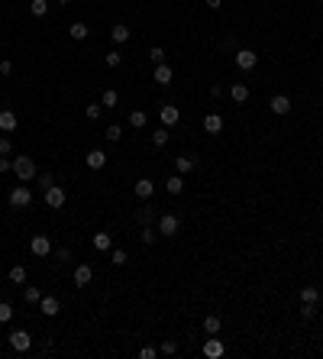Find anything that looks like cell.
<instances>
[{
    "instance_id": "6da1fadb",
    "label": "cell",
    "mask_w": 323,
    "mask_h": 359,
    "mask_svg": "<svg viewBox=\"0 0 323 359\" xmlns=\"http://www.w3.org/2000/svg\"><path fill=\"white\" fill-rule=\"evenodd\" d=\"M13 172L20 181H32L36 178V162H32V156H16L13 159Z\"/></svg>"
},
{
    "instance_id": "7a4b0ae2",
    "label": "cell",
    "mask_w": 323,
    "mask_h": 359,
    "mask_svg": "<svg viewBox=\"0 0 323 359\" xmlns=\"http://www.w3.org/2000/svg\"><path fill=\"white\" fill-rule=\"evenodd\" d=\"M29 204H32V191L26 185H16L13 191H10V207L23 211V207H29Z\"/></svg>"
},
{
    "instance_id": "3957f363",
    "label": "cell",
    "mask_w": 323,
    "mask_h": 359,
    "mask_svg": "<svg viewBox=\"0 0 323 359\" xmlns=\"http://www.w3.org/2000/svg\"><path fill=\"white\" fill-rule=\"evenodd\" d=\"M178 226H181V220H178L175 214H162V217L155 220V230H159L162 236H175V233H178Z\"/></svg>"
},
{
    "instance_id": "277c9868",
    "label": "cell",
    "mask_w": 323,
    "mask_h": 359,
    "mask_svg": "<svg viewBox=\"0 0 323 359\" xmlns=\"http://www.w3.org/2000/svg\"><path fill=\"white\" fill-rule=\"evenodd\" d=\"M65 201H68V194H65V188L52 185V188L46 191V207H55V211H62V207H65Z\"/></svg>"
},
{
    "instance_id": "5b68a950",
    "label": "cell",
    "mask_w": 323,
    "mask_h": 359,
    "mask_svg": "<svg viewBox=\"0 0 323 359\" xmlns=\"http://www.w3.org/2000/svg\"><path fill=\"white\" fill-rule=\"evenodd\" d=\"M29 249H32V256H39V259H46L49 252H52V240H49L46 233H39V236H32V243H29Z\"/></svg>"
},
{
    "instance_id": "8992f818",
    "label": "cell",
    "mask_w": 323,
    "mask_h": 359,
    "mask_svg": "<svg viewBox=\"0 0 323 359\" xmlns=\"http://www.w3.org/2000/svg\"><path fill=\"white\" fill-rule=\"evenodd\" d=\"M236 65L242 71H252L255 65H259V52H252V49H239L236 52Z\"/></svg>"
},
{
    "instance_id": "52a82bcc",
    "label": "cell",
    "mask_w": 323,
    "mask_h": 359,
    "mask_svg": "<svg viewBox=\"0 0 323 359\" xmlns=\"http://www.w3.org/2000/svg\"><path fill=\"white\" fill-rule=\"evenodd\" d=\"M10 346H13L16 353H26V350H32V336L26 333V330H13V333H10Z\"/></svg>"
},
{
    "instance_id": "ba28073f",
    "label": "cell",
    "mask_w": 323,
    "mask_h": 359,
    "mask_svg": "<svg viewBox=\"0 0 323 359\" xmlns=\"http://www.w3.org/2000/svg\"><path fill=\"white\" fill-rule=\"evenodd\" d=\"M159 117H162V126H175L178 120H181V110H178L175 104H162V107H159Z\"/></svg>"
},
{
    "instance_id": "9c48e42d",
    "label": "cell",
    "mask_w": 323,
    "mask_h": 359,
    "mask_svg": "<svg viewBox=\"0 0 323 359\" xmlns=\"http://www.w3.org/2000/svg\"><path fill=\"white\" fill-rule=\"evenodd\" d=\"M269 107L275 110L278 117H285V113H291V97H288V94H275L269 101Z\"/></svg>"
},
{
    "instance_id": "30bf717a",
    "label": "cell",
    "mask_w": 323,
    "mask_h": 359,
    "mask_svg": "<svg viewBox=\"0 0 323 359\" xmlns=\"http://www.w3.org/2000/svg\"><path fill=\"white\" fill-rule=\"evenodd\" d=\"M223 353H226V346L220 343V340H216V333H214V336H207V343H204V356H207V359H220Z\"/></svg>"
},
{
    "instance_id": "8fae6325",
    "label": "cell",
    "mask_w": 323,
    "mask_h": 359,
    "mask_svg": "<svg viewBox=\"0 0 323 359\" xmlns=\"http://www.w3.org/2000/svg\"><path fill=\"white\" fill-rule=\"evenodd\" d=\"M84 162H87V168H94V172H100V168L107 165V152H104V149H91V152H87V156H84Z\"/></svg>"
},
{
    "instance_id": "7c38bea8",
    "label": "cell",
    "mask_w": 323,
    "mask_h": 359,
    "mask_svg": "<svg viewBox=\"0 0 323 359\" xmlns=\"http://www.w3.org/2000/svg\"><path fill=\"white\" fill-rule=\"evenodd\" d=\"M39 311L46 314V317H58V311H62V304H58V298L55 295H46L42 301H39Z\"/></svg>"
},
{
    "instance_id": "4fadbf2b",
    "label": "cell",
    "mask_w": 323,
    "mask_h": 359,
    "mask_svg": "<svg viewBox=\"0 0 323 359\" xmlns=\"http://www.w3.org/2000/svg\"><path fill=\"white\" fill-rule=\"evenodd\" d=\"M16 126H20V117H16L13 110H0V130H3V133H13Z\"/></svg>"
},
{
    "instance_id": "5bb4252c",
    "label": "cell",
    "mask_w": 323,
    "mask_h": 359,
    "mask_svg": "<svg viewBox=\"0 0 323 359\" xmlns=\"http://www.w3.org/2000/svg\"><path fill=\"white\" fill-rule=\"evenodd\" d=\"M152 81H155V84H162V87H165V84H171V81H175V71H171L168 65H155V71H152Z\"/></svg>"
},
{
    "instance_id": "9a60e30c",
    "label": "cell",
    "mask_w": 323,
    "mask_h": 359,
    "mask_svg": "<svg viewBox=\"0 0 323 359\" xmlns=\"http://www.w3.org/2000/svg\"><path fill=\"white\" fill-rule=\"evenodd\" d=\"M91 278H94V269L87 266V262H81V266L75 269V285H78V288H84V285H91Z\"/></svg>"
},
{
    "instance_id": "2e32d148",
    "label": "cell",
    "mask_w": 323,
    "mask_h": 359,
    "mask_svg": "<svg viewBox=\"0 0 323 359\" xmlns=\"http://www.w3.org/2000/svg\"><path fill=\"white\" fill-rule=\"evenodd\" d=\"M204 130H207L210 136L223 133V117H220V113H207V117H204Z\"/></svg>"
},
{
    "instance_id": "e0dca14e",
    "label": "cell",
    "mask_w": 323,
    "mask_h": 359,
    "mask_svg": "<svg viewBox=\"0 0 323 359\" xmlns=\"http://www.w3.org/2000/svg\"><path fill=\"white\" fill-rule=\"evenodd\" d=\"M152 194H155V181H149V178H139V181H136V197L149 201Z\"/></svg>"
},
{
    "instance_id": "ac0fdd59",
    "label": "cell",
    "mask_w": 323,
    "mask_h": 359,
    "mask_svg": "<svg viewBox=\"0 0 323 359\" xmlns=\"http://www.w3.org/2000/svg\"><path fill=\"white\" fill-rule=\"evenodd\" d=\"M110 39H113L116 46H123V42L130 39V26H126V23H116V26H110Z\"/></svg>"
},
{
    "instance_id": "d6986e66",
    "label": "cell",
    "mask_w": 323,
    "mask_h": 359,
    "mask_svg": "<svg viewBox=\"0 0 323 359\" xmlns=\"http://www.w3.org/2000/svg\"><path fill=\"white\" fill-rule=\"evenodd\" d=\"M220 330H223V320L216 317V314H207V317H204V333L214 336V333H220Z\"/></svg>"
},
{
    "instance_id": "ffe728a7",
    "label": "cell",
    "mask_w": 323,
    "mask_h": 359,
    "mask_svg": "<svg viewBox=\"0 0 323 359\" xmlns=\"http://www.w3.org/2000/svg\"><path fill=\"white\" fill-rule=\"evenodd\" d=\"M110 246H113V236H110V233H94V249L110 252Z\"/></svg>"
},
{
    "instance_id": "44dd1931",
    "label": "cell",
    "mask_w": 323,
    "mask_h": 359,
    "mask_svg": "<svg viewBox=\"0 0 323 359\" xmlns=\"http://www.w3.org/2000/svg\"><path fill=\"white\" fill-rule=\"evenodd\" d=\"M165 188H168V194H181V191H185V175H171V178L165 181Z\"/></svg>"
},
{
    "instance_id": "7402d4cb",
    "label": "cell",
    "mask_w": 323,
    "mask_h": 359,
    "mask_svg": "<svg viewBox=\"0 0 323 359\" xmlns=\"http://www.w3.org/2000/svg\"><path fill=\"white\" fill-rule=\"evenodd\" d=\"M230 97H233L236 104H246V101H249V87H246V84H233V87H230Z\"/></svg>"
},
{
    "instance_id": "603a6c76",
    "label": "cell",
    "mask_w": 323,
    "mask_h": 359,
    "mask_svg": "<svg viewBox=\"0 0 323 359\" xmlns=\"http://www.w3.org/2000/svg\"><path fill=\"white\" fill-rule=\"evenodd\" d=\"M149 123V113L146 110H133L130 113V126H136V130H142V126Z\"/></svg>"
},
{
    "instance_id": "cb8c5ba5",
    "label": "cell",
    "mask_w": 323,
    "mask_h": 359,
    "mask_svg": "<svg viewBox=\"0 0 323 359\" xmlns=\"http://www.w3.org/2000/svg\"><path fill=\"white\" fill-rule=\"evenodd\" d=\"M175 168H178V175H188V172L194 168V159H191V156H178V159H175Z\"/></svg>"
},
{
    "instance_id": "d4e9b609",
    "label": "cell",
    "mask_w": 323,
    "mask_h": 359,
    "mask_svg": "<svg viewBox=\"0 0 323 359\" xmlns=\"http://www.w3.org/2000/svg\"><path fill=\"white\" fill-rule=\"evenodd\" d=\"M139 240H142V243H146V246H152V243L155 240H159V230H152V226H142V230H139Z\"/></svg>"
},
{
    "instance_id": "484cf974",
    "label": "cell",
    "mask_w": 323,
    "mask_h": 359,
    "mask_svg": "<svg viewBox=\"0 0 323 359\" xmlns=\"http://www.w3.org/2000/svg\"><path fill=\"white\" fill-rule=\"evenodd\" d=\"M300 301H307V304H317V301H320V288H314V285H307V288L300 291Z\"/></svg>"
},
{
    "instance_id": "4316f807",
    "label": "cell",
    "mask_w": 323,
    "mask_h": 359,
    "mask_svg": "<svg viewBox=\"0 0 323 359\" xmlns=\"http://www.w3.org/2000/svg\"><path fill=\"white\" fill-rule=\"evenodd\" d=\"M165 55H168V52H165L162 46H152V49H149V62H152V65H165Z\"/></svg>"
},
{
    "instance_id": "83f0119b",
    "label": "cell",
    "mask_w": 323,
    "mask_h": 359,
    "mask_svg": "<svg viewBox=\"0 0 323 359\" xmlns=\"http://www.w3.org/2000/svg\"><path fill=\"white\" fill-rule=\"evenodd\" d=\"M71 39H78V42H81V39H87V32H91V29H87V26L84 23H71Z\"/></svg>"
},
{
    "instance_id": "f1b7e54d",
    "label": "cell",
    "mask_w": 323,
    "mask_h": 359,
    "mask_svg": "<svg viewBox=\"0 0 323 359\" xmlns=\"http://www.w3.org/2000/svg\"><path fill=\"white\" fill-rule=\"evenodd\" d=\"M23 298L26 301H29V304H39V301H42V291L36 288V285H26V291H23Z\"/></svg>"
},
{
    "instance_id": "f546056e",
    "label": "cell",
    "mask_w": 323,
    "mask_h": 359,
    "mask_svg": "<svg viewBox=\"0 0 323 359\" xmlns=\"http://www.w3.org/2000/svg\"><path fill=\"white\" fill-rule=\"evenodd\" d=\"M29 10H32V16H46L49 13V0H32Z\"/></svg>"
},
{
    "instance_id": "4dcf8cb0",
    "label": "cell",
    "mask_w": 323,
    "mask_h": 359,
    "mask_svg": "<svg viewBox=\"0 0 323 359\" xmlns=\"http://www.w3.org/2000/svg\"><path fill=\"white\" fill-rule=\"evenodd\" d=\"M10 281H13V285H23V281H26V269L23 266H13V269H10Z\"/></svg>"
},
{
    "instance_id": "1f68e13d",
    "label": "cell",
    "mask_w": 323,
    "mask_h": 359,
    "mask_svg": "<svg viewBox=\"0 0 323 359\" xmlns=\"http://www.w3.org/2000/svg\"><path fill=\"white\" fill-rule=\"evenodd\" d=\"M165 142H168V130H152V146H165Z\"/></svg>"
},
{
    "instance_id": "d6a6232c",
    "label": "cell",
    "mask_w": 323,
    "mask_h": 359,
    "mask_svg": "<svg viewBox=\"0 0 323 359\" xmlns=\"http://www.w3.org/2000/svg\"><path fill=\"white\" fill-rule=\"evenodd\" d=\"M10 320H13V307L7 301H0V324H10Z\"/></svg>"
},
{
    "instance_id": "836d02e7",
    "label": "cell",
    "mask_w": 323,
    "mask_h": 359,
    "mask_svg": "<svg viewBox=\"0 0 323 359\" xmlns=\"http://www.w3.org/2000/svg\"><path fill=\"white\" fill-rule=\"evenodd\" d=\"M104 62H107V68H120L123 55H120V52H107V55H104Z\"/></svg>"
},
{
    "instance_id": "e575fe53",
    "label": "cell",
    "mask_w": 323,
    "mask_h": 359,
    "mask_svg": "<svg viewBox=\"0 0 323 359\" xmlns=\"http://www.w3.org/2000/svg\"><path fill=\"white\" fill-rule=\"evenodd\" d=\"M116 101H120L116 91H104V94H100V104H104V107H116Z\"/></svg>"
},
{
    "instance_id": "d590c367",
    "label": "cell",
    "mask_w": 323,
    "mask_h": 359,
    "mask_svg": "<svg viewBox=\"0 0 323 359\" xmlns=\"http://www.w3.org/2000/svg\"><path fill=\"white\" fill-rule=\"evenodd\" d=\"M175 353H178V343H175V340H165L162 350H159V356H175Z\"/></svg>"
},
{
    "instance_id": "8d00e7d4",
    "label": "cell",
    "mask_w": 323,
    "mask_h": 359,
    "mask_svg": "<svg viewBox=\"0 0 323 359\" xmlns=\"http://www.w3.org/2000/svg\"><path fill=\"white\" fill-rule=\"evenodd\" d=\"M300 317H304V320H314L317 317V304H307V301H304V304H300Z\"/></svg>"
},
{
    "instance_id": "74e56055",
    "label": "cell",
    "mask_w": 323,
    "mask_h": 359,
    "mask_svg": "<svg viewBox=\"0 0 323 359\" xmlns=\"http://www.w3.org/2000/svg\"><path fill=\"white\" fill-rule=\"evenodd\" d=\"M126 259H130V256H126L123 249H113V252H110V262H113V266H126Z\"/></svg>"
},
{
    "instance_id": "f35d334b",
    "label": "cell",
    "mask_w": 323,
    "mask_h": 359,
    "mask_svg": "<svg viewBox=\"0 0 323 359\" xmlns=\"http://www.w3.org/2000/svg\"><path fill=\"white\" fill-rule=\"evenodd\" d=\"M100 110H104V104H87V107H84L87 120H97V117H100Z\"/></svg>"
},
{
    "instance_id": "ab89813d",
    "label": "cell",
    "mask_w": 323,
    "mask_h": 359,
    "mask_svg": "<svg viewBox=\"0 0 323 359\" xmlns=\"http://www.w3.org/2000/svg\"><path fill=\"white\" fill-rule=\"evenodd\" d=\"M36 181H39V188H42V191H49V188L55 185V175H49V172H46V175H39Z\"/></svg>"
},
{
    "instance_id": "60d3db41",
    "label": "cell",
    "mask_w": 323,
    "mask_h": 359,
    "mask_svg": "<svg viewBox=\"0 0 323 359\" xmlns=\"http://www.w3.org/2000/svg\"><path fill=\"white\" fill-rule=\"evenodd\" d=\"M104 133H107V139H110V142H116L120 136H123V126H116V123H113L110 130H104Z\"/></svg>"
},
{
    "instance_id": "b9f144b4",
    "label": "cell",
    "mask_w": 323,
    "mask_h": 359,
    "mask_svg": "<svg viewBox=\"0 0 323 359\" xmlns=\"http://www.w3.org/2000/svg\"><path fill=\"white\" fill-rule=\"evenodd\" d=\"M152 217H155V211L152 207H142V211H139V223L146 226V223H152Z\"/></svg>"
},
{
    "instance_id": "7bdbcfd3",
    "label": "cell",
    "mask_w": 323,
    "mask_h": 359,
    "mask_svg": "<svg viewBox=\"0 0 323 359\" xmlns=\"http://www.w3.org/2000/svg\"><path fill=\"white\" fill-rule=\"evenodd\" d=\"M13 152V142H10V136H0V156H10Z\"/></svg>"
},
{
    "instance_id": "ee69618b",
    "label": "cell",
    "mask_w": 323,
    "mask_h": 359,
    "mask_svg": "<svg viewBox=\"0 0 323 359\" xmlns=\"http://www.w3.org/2000/svg\"><path fill=\"white\" fill-rule=\"evenodd\" d=\"M155 356H159L155 346H142V350H139V359H155Z\"/></svg>"
},
{
    "instance_id": "f6af8a7d",
    "label": "cell",
    "mask_w": 323,
    "mask_h": 359,
    "mask_svg": "<svg viewBox=\"0 0 323 359\" xmlns=\"http://www.w3.org/2000/svg\"><path fill=\"white\" fill-rule=\"evenodd\" d=\"M10 71H13V62H10V58H3V62H0V75H3V78H7Z\"/></svg>"
},
{
    "instance_id": "bcb514c9",
    "label": "cell",
    "mask_w": 323,
    "mask_h": 359,
    "mask_svg": "<svg viewBox=\"0 0 323 359\" xmlns=\"http://www.w3.org/2000/svg\"><path fill=\"white\" fill-rule=\"evenodd\" d=\"M10 168H13V162H10L7 156H0V175H3V172H10Z\"/></svg>"
},
{
    "instance_id": "7dc6e473",
    "label": "cell",
    "mask_w": 323,
    "mask_h": 359,
    "mask_svg": "<svg viewBox=\"0 0 323 359\" xmlns=\"http://www.w3.org/2000/svg\"><path fill=\"white\" fill-rule=\"evenodd\" d=\"M68 259H71V249H68V246H62V249H58V262H68Z\"/></svg>"
},
{
    "instance_id": "c3c4849f",
    "label": "cell",
    "mask_w": 323,
    "mask_h": 359,
    "mask_svg": "<svg viewBox=\"0 0 323 359\" xmlns=\"http://www.w3.org/2000/svg\"><path fill=\"white\" fill-rule=\"evenodd\" d=\"M210 97H214V101H216V97H223V87L214 84V87H210Z\"/></svg>"
},
{
    "instance_id": "681fc988",
    "label": "cell",
    "mask_w": 323,
    "mask_h": 359,
    "mask_svg": "<svg viewBox=\"0 0 323 359\" xmlns=\"http://www.w3.org/2000/svg\"><path fill=\"white\" fill-rule=\"evenodd\" d=\"M204 3H207L210 10H220V7H223V0H204Z\"/></svg>"
},
{
    "instance_id": "f907efd6",
    "label": "cell",
    "mask_w": 323,
    "mask_h": 359,
    "mask_svg": "<svg viewBox=\"0 0 323 359\" xmlns=\"http://www.w3.org/2000/svg\"><path fill=\"white\" fill-rule=\"evenodd\" d=\"M58 3H62V7H68V3H71V0H58Z\"/></svg>"
},
{
    "instance_id": "816d5d0a",
    "label": "cell",
    "mask_w": 323,
    "mask_h": 359,
    "mask_svg": "<svg viewBox=\"0 0 323 359\" xmlns=\"http://www.w3.org/2000/svg\"><path fill=\"white\" fill-rule=\"evenodd\" d=\"M0 81H3V75H0Z\"/></svg>"
}]
</instances>
